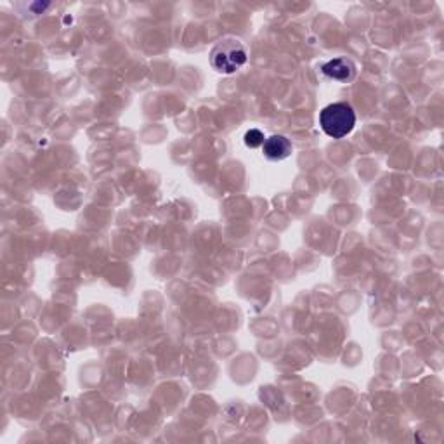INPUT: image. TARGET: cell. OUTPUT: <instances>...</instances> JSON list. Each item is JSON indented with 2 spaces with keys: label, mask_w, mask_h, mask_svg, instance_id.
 <instances>
[{
  "label": "cell",
  "mask_w": 444,
  "mask_h": 444,
  "mask_svg": "<svg viewBox=\"0 0 444 444\" xmlns=\"http://www.w3.org/2000/svg\"><path fill=\"white\" fill-rule=\"evenodd\" d=\"M320 127L328 137L342 139L349 136L356 127V113L351 104L333 103L320 113Z\"/></svg>",
  "instance_id": "cell-1"
},
{
  "label": "cell",
  "mask_w": 444,
  "mask_h": 444,
  "mask_svg": "<svg viewBox=\"0 0 444 444\" xmlns=\"http://www.w3.org/2000/svg\"><path fill=\"white\" fill-rule=\"evenodd\" d=\"M247 63V49L239 40L224 38L210 53V65L215 72L231 75Z\"/></svg>",
  "instance_id": "cell-2"
},
{
  "label": "cell",
  "mask_w": 444,
  "mask_h": 444,
  "mask_svg": "<svg viewBox=\"0 0 444 444\" xmlns=\"http://www.w3.org/2000/svg\"><path fill=\"white\" fill-rule=\"evenodd\" d=\"M262 153L271 162H281L292 155V143L285 136H271L262 144Z\"/></svg>",
  "instance_id": "cell-3"
},
{
  "label": "cell",
  "mask_w": 444,
  "mask_h": 444,
  "mask_svg": "<svg viewBox=\"0 0 444 444\" xmlns=\"http://www.w3.org/2000/svg\"><path fill=\"white\" fill-rule=\"evenodd\" d=\"M243 141H245L247 146L254 149V148L262 146V144H264V141H266V137H264V134L259 131V129H250V131L245 134V137H243Z\"/></svg>",
  "instance_id": "cell-5"
},
{
  "label": "cell",
  "mask_w": 444,
  "mask_h": 444,
  "mask_svg": "<svg viewBox=\"0 0 444 444\" xmlns=\"http://www.w3.org/2000/svg\"><path fill=\"white\" fill-rule=\"evenodd\" d=\"M323 73L332 80L339 82H349L354 78L356 75V65L347 58H335V60L328 61L323 65Z\"/></svg>",
  "instance_id": "cell-4"
}]
</instances>
